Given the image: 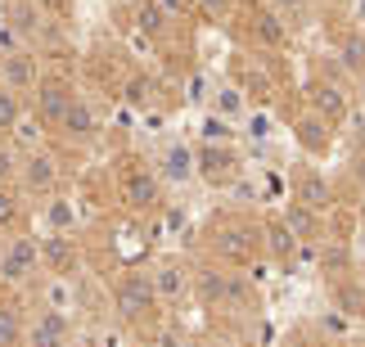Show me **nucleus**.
Wrapping results in <instances>:
<instances>
[{"instance_id":"473e14b6","label":"nucleus","mask_w":365,"mask_h":347,"mask_svg":"<svg viewBox=\"0 0 365 347\" xmlns=\"http://www.w3.org/2000/svg\"><path fill=\"white\" fill-rule=\"evenodd\" d=\"M199 5L212 14V19H230V9H235V0H199Z\"/></svg>"},{"instance_id":"f8f14e48","label":"nucleus","mask_w":365,"mask_h":347,"mask_svg":"<svg viewBox=\"0 0 365 347\" xmlns=\"http://www.w3.org/2000/svg\"><path fill=\"white\" fill-rule=\"evenodd\" d=\"M36 307L59 311V316H77L81 311L77 275H41V280H36Z\"/></svg>"},{"instance_id":"e433bc0d","label":"nucleus","mask_w":365,"mask_h":347,"mask_svg":"<svg viewBox=\"0 0 365 347\" xmlns=\"http://www.w3.org/2000/svg\"><path fill=\"white\" fill-rule=\"evenodd\" d=\"M356 104H361V113H365V73L356 77Z\"/></svg>"},{"instance_id":"4be33fe9","label":"nucleus","mask_w":365,"mask_h":347,"mask_svg":"<svg viewBox=\"0 0 365 347\" xmlns=\"http://www.w3.org/2000/svg\"><path fill=\"white\" fill-rule=\"evenodd\" d=\"M199 145H240V127H235L230 118H221V113H207L199 118Z\"/></svg>"},{"instance_id":"c9c22d12","label":"nucleus","mask_w":365,"mask_h":347,"mask_svg":"<svg viewBox=\"0 0 365 347\" xmlns=\"http://www.w3.org/2000/svg\"><path fill=\"white\" fill-rule=\"evenodd\" d=\"M352 19H356V27H365V0H356V5H352Z\"/></svg>"},{"instance_id":"aec40b11","label":"nucleus","mask_w":365,"mask_h":347,"mask_svg":"<svg viewBox=\"0 0 365 347\" xmlns=\"http://www.w3.org/2000/svg\"><path fill=\"white\" fill-rule=\"evenodd\" d=\"M262 244H266V253H271L275 261H289L293 253H298V234H293V230H289L279 217L262 226Z\"/></svg>"},{"instance_id":"1a4fd4ad","label":"nucleus","mask_w":365,"mask_h":347,"mask_svg":"<svg viewBox=\"0 0 365 347\" xmlns=\"http://www.w3.org/2000/svg\"><path fill=\"white\" fill-rule=\"evenodd\" d=\"M153 172H158V180H163V190L167 185H176V190H185V185H194L199 180V172H194V145L190 140H163L158 145V154H153Z\"/></svg>"},{"instance_id":"0eeeda50","label":"nucleus","mask_w":365,"mask_h":347,"mask_svg":"<svg viewBox=\"0 0 365 347\" xmlns=\"http://www.w3.org/2000/svg\"><path fill=\"white\" fill-rule=\"evenodd\" d=\"M194 172H199L203 185H235L244 176V158L240 145H199L194 149Z\"/></svg>"},{"instance_id":"dca6fc26","label":"nucleus","mask_w":365,"mask_h":347,"mask_svg":"<svg viewBox=\"0 0 365 347\" xmlns=\"http://www.w3.org/2000/svg\"><path fill=\"white\" fill-rule=\"evenodd\" d=\"M41 226H46V234H77V226H81L77 199H68V194H50V199L41 203Z\"/></svg>"},{"instance_id":"f03ea898","label":"nucleus","mask_w":365,"mask_h":347,"mask_svg":"<svg viewBox=\"0 0 365 347\" xmlns=\"http://www.w3.org/2000/svg\"><path fill=\"white\" fill-rule=\"evenodd\" d=\"M118 199L131 217H153L163 207V180L149 158H140V154L118 158Z\"/></svg>"},{"instance_id":"c85d7f7f","label":"nucleus","mask_w":365,"mask_h":347,"mask_svg":"<svg viewBox=\"0 0 365 347\" xmlns=\"http://www.w3.org/2000/svg\"><path fill=\"white\" fill-rule=\"evenodd\" d=\"M23 113H27V108H23V95H14V90L0 86V135H9V127H14Z\"/></svg>"},{"instance_id":"4468645a","label":"nucleus","mask_w":365,"mask_h":347,"mask_svg":"<svg viewBox=\"0 0 365 347\" xmlns=\"http://www.w3.org/2000/svg\"><path fill=\"white\" fill-rule=\"evenodd\" d=\"M41 266H46V275H77L81 248L73 234H41Z\"/></svg>"},{"instance_id":"20e7f679","label":"nucleus","mask_w":365,"mask_h":347,"mask_svg":"<svg viewBox=\"0 0 365 347\" xmlns=\"http://www.w3.org/2000/svg\"><path fill=\"white\" fill-rule=\"evenodd\" d=\"M46 266H41V239L32 234H5V244H0V284H36Z\"/></svg>"},{"instance_id":"5701e85b","label":"nucleus","mask_w":365,"mask_h":347,"mask_svg":"<svg viewBox=\"0 0 365 347\" xmlns=\"http://www.w3.org/2000/svg\"><path fill=\"white\" fill-rule=\"evenodd\" d=\"M23 194L14 190V185H0V234H19L23 226Z\"/></svg>"},{"instance_id":"423d86ee","label":"nucleus","mask_w":365,"mask_h":347,"mask_svg":"<svg viewBox=\"0 0 365 347\" xmlns=\"http://www.w3.org/2000/svg\"><path fill=\"white\" fill-rule=\"evenodd\" d=\"M77 100V86H73V77H63V73H41L36 81V90H32V113L36 122L46 131L59 127V118H63V108Z\"/></svg>"},{"instance_id":"7c9ffc66","label":"nucleus","mask_w":365,"mask_h":347,"mask_svg":"<svg viewBox=\"0 0 365 347\" xmlns=\"http://www.w3.org/2000/svg\"><path fill=\"white\" fill-rule=\"evenodd\" d=\"M339 54H343V63L352 68V73H365V36H347Z\"/></svg>"},{"instance_id":"ddd939ff","label":"nucleus","mask_w":365,"mask_h":347,"mask_svg":"<svg viewBox=\"0 0 365 347\" xmlns=\"http://www.w3.org/2000/svg\"><path fill=\"white\" fill-rule=\"evenodd\" d=\"M149 280H153V294H158L163 307H176V302H185L190 298V289H194V275L180 266V261H158V266L149 271Z\"/></svg>"},{"instance_id":"393cba45","label":"nucleus","mask_w":365,"mask_h":347,"mask_svg":"<svg viewBox=\"0 0 365 347\" xmlns=\"http://www.w3.org/2000/svg\"><path fill=\"white\" fill-rule=\"evenodd\" d=\"M312 113H320L325 122H339L343 113H347V104H343V95L334 90V86H312Z\"/></svg>"},{"instance_id":"ea45409f","label":"nucleus","mask_w":365,"mask_h":347,"mask_svg":"<svg viewBox=\"0 0 365 347\" xmlns=\"http://www.w3.org/2000/svg\"><path fill=\"white\" fill-rule=\"evenodd\" d=\"M320 347H325V343H320Z\"/></svg>"},{"instance_id":"2eb2a0df","label":"nucleus","mask_w":365,"mask_h":347,"mask_svg":"<svg viewBox=\"0 0 365 347\" xmlns=\"http://www.w3.org/2000/svg\"><path fill=\"white\" fill-rule=\"evenodd\" d=\"M293 203L320 217V212H325V207L334 203V190H329V180L320 176V172H312V167H298V172H293Z\"/></svg>"},{"instance_id":"6e6552de","label":"nucleus","mask_w":365,"mask_h":347,"mask_svg":"<svg viewBox=\"0 0 365 347\" xmlns=\"http://www.w3.org/2000/svg\"><path fill=\"white\" fill-rule=\"evenodd\" d=\"M54 135H59L63 145H73V149H86V145L100 140V108H95L91 95L77 90V100L63 108V118H59V127H54Z\"/></svg>"},{"instance_id":"f3484780","label":"nucleus","mask_w":365,"mask_h":347,"mask_svg":"<svg viewBox=\"0 0 365 347\" xmlns=\"http://www.w3.org/2000/svg\"><path fill=\"white\" fill-rule=\"evenodd\" d=\"M293 140H298L307 154H325V149L334 145V122H325L320 113H302L298 122H293Z\"/></svg>"},{"instance_id":"c756f323","label":"nucleus","mask_w":365,"mask_h":347,"mask_svg":"<svg viewBox=\"0 0 365 347\" xmlns=\"http://www.w3.org/2000/svg\"><path fill=\"white\" fill-rule=\"evenodd\" d=\"M19 162H23V154L0 135V185H14V180H19Z\"/></svg>"},{"instance_id":"9d476101","label":"nucleus","mask_w":365,"mask_h":347,"mask_svg":"<svg viewBox=\"0 0 365 347\" xmlns=\"http://www.w3.org/2000/svg\"><path fill=\"white\" fill-rule=\"evenodd\" d=\"M36 81H41V54L36 50H27V46L0 50V86L14 95H32Z\"/></svg>"},{"instance_id":"412c9836","label":"nucleus","mask_w":365,"mask_h":347,"mask_svg":"<svg viewBox=\"0 0 365 347\" xmlns=\"http://www.w3.org/2000/svg\"><path fill=\"white\" fill-rule=\"evenodd\" d=\"M5 140L19 149V154H32V149H46V127L36 122V113H23V118L9 127Z\"/></svg>"},{"instance_id":"9b49d317","label":"nucleus","mask_w":365,"mask_h":347,"mask_svg":"<svg viewBox=\"0 0 365 347\" xmlns=\"http://www.w3.org/2000/svg\"><path fill=\"white\" fill-rule=\"evenodd\" d=\"M73 316H59V311H46L36 307L27 316V334H23V347H68L73 343Z\"/></svg>"},{"instance_id":"a211bd4d","label":"nucleus","mask_w":365,"mask_h":347,"mask_svg":"<svg viewBox=\"0 0 365 347\" xmlns=\"http://www.w3.org/2000/svg\"><path fill=\"white\" fill-rule=\"evenodd\" d=\"M207 104H212V113H221V118H230L235 127H240L252 100H248V95H244V86H240V81H226V77H221V81H212V100H207Z\"/></svg>"},{"instance_id":"cd10ccee","label":"nucleus","mask_w":365,"mask_h":347,"mask_svg":"<svg viewBox=\"0 0 365 347\" xmlns=\"http://www.w3.org/2000/svg\"><path fill=\"white\" fill-rule=\"evenodd\" d=\"M122 100L131 104V108H140V113H145V108L153 104V81H149V77H126Z\"/></svg>"},{"instance_id":"39448f33","label":"nucleus","mask_w":365,"mask_h":347,"mask_svg":"<svg viewBox=\"0 0 365 347\" xmlns=\"http://www.w3.org/2000/svg\"><path fill=\"white\" fill-rule=\"evenodd\" d=\"M59 180H63L59 154H54V149H32V154H23V162H19L14 190H19L23 199H50V194H59Z\"/></svg>"},{"instance_id":"58836bf2","label":"nucleus","mask_w":365,"mask_h":347,"mask_svg":"<svg viewBox=\"0 0 365 347\" xmlns=\"http://www.w3.org/2000/svg\"><path fill=\"white\" fill-rule=\"evenodd\" d=\"M361 122H365V113H361Z\"/></svg>"},{"instance_id":"7ed1b4c3","label":"nucleus","mask_w":365,"mask_h":347,"mask_svg":"<svg viewBox=\"0 0 365 347\" xmlns=\"http://www.w3.org/2000/svg\"><path fill=\"white\" fill-rule=\"evenodd\" d=\"M212 253L226 261V266H235V271L257 266L262 253H266L262 226H257V221H248V217H221L217 230H212Z\"/></svg>"},{"instance_id":"a878e982","label":"nucleus","mask_w":365,"mask_h":347,"mask_svg":"<svg viewBox=\"0 0 365 347\" xmlns=\"http://www.w3.org/2000/svg\"><path fill=\"white\" fill-rule=\"evenodd\" d=\"M252 32H257V41H266V46H284V36H289V27L275 19L271 9H257V23H252Z\"/></svg>"},{"instance_id":"6ab92c4d","label":"nucleus","mask_w":365,"mask_h":347,"mask_svg":"<svg viewBox=\"0 0 365 347\" xmlns=\"http://www.w3.org/2000/svg\"><path fill=\"white\" fill-rule=\"evenodd\" d=\"M240 127H244L240 140H248V145H271L275 135H279V118L266 104H248V113H244Z\"/></svg>"},{"instance_id":"72a5a7b5","label":"nucleus","mask_w":365,"mask_h":347,"mask_svg":"<svg viewBox=\"0 0 365 347\" xmlns=\"http://www.w3.org/2000/svg\"><path fill=\"white\" fill-rule=\"evenodd\" d=\"M32 5L46 14V19H59V14H68V0H32Z\"/></svg>"},{"instance_id":"4c0bfd02","label":"nucleus","mask_w":365,"mask_h":347,"mask_svg":"<svg viewBox=\"0 0 365 347\" xmlns=\"http://www.w3.org/2000/svg\"><path fill=\"white\" fill-rule=\"evenodd\" d=\"M347 347H365V343H347Z\"/></svg>"},{"instance_id":"f257e3e1","label":"nucleus","mask_w":365,"mask_h":347,"mask_svg":"<svg viewBox=\"0 0 365 347\" xmlns=\"http://www.w3.org/2000/svg\"><path fill=\"white\" fill-rule=\"evenodd\" d=\"M158 311H163V302H158V294H153L149 271L126 266L113 280V316L126 329H149L153 321H158Z\"/></svg>"},{"instance_id":"f704fd0d","label":"nucleus","mask_w":365,"mask_h":347,"mask_svg":"<svg viewBox=\"0 0 365 347\" xmlns=\"http://www.w3.org/2000/svg\"><path fill=\"white\" fill-rule=\"evenodd\" d=\"M68 347H100V343H95V334H73V343H68Z\"/></svg>"},{"instance_id":"2f4dec72","label":"nucleus","mask_w":365,"mask_h":347,"mask_svg":"<svg viewBox=\"0 0 365 347\" xmlns=\"http://www.w3.org/2000/svg\"><path fill=\"white\" fill-rule=\"evenodd\" d=\"M307 5H312V0H266V9H271V14H275V19H279V23H289V19H298V14H302Z\"/></svg>"},{"instance_id":"bb28decb","label":"nucleus","mask_w":365,"mask_h":347,"mask_svg":"<svg viewBox=\"0 0 365 347\" xmlns=\"http://www.w3.org/2000/svg\"><path fill=\"white\" fill-rule=\"evenodd\" d=\"M284 226L298 234V239H312L316 226H320V217H316V212H307V207H298V203H289V207H284Z\"/></svg>"},{"instance_id":"b1692460","label":"nucleus","mask_w":365,"mask_h":347,"mask_svg":"<svg viewBox=\"0 0 365 347\" xmlns=\"http://www.w3.org/2000/svg\"><path fill=\"white\" fill-rule=\"evenodd\" d=\"M27 334V316L14 302H0V347H23Z\"/></svg>"}]
</instances>
